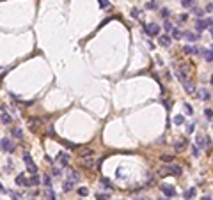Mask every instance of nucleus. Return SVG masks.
<instances>
[{"label": "nucleus", "instance_id": "nucleus-1", "mask_svg": "<svg viewBox=\"0 0 213 200\" xmlns=\"http://www.w3.org/2000/svg\"><path fill=\"white\" fill-rule=\"evenodd\" d=\"M158 174L160 175H167V174H170V175H181V166H178V165L162 166V168H158Z\"/></svg>", "mask_w": 213, "mask_h": 200}, {"label": "nucleus", "instance_id": "nucleus-2", "mask_svg": "<svg viewBox=\"0 0 213 200\" xmlns=\"http://www.w3.org/2000/svg\"><path fill=\"white\" fill-rule=\"evenodd\" d=\"M80 165H82L84 168H87V170H93V168L96 166V160H94V154H93V156H85V158H80Z\"/></svg>", "mask_w": 213, "mask_h": 200}, {"label": "nucleus", "instance_id": "nucleus-3", "mask_svg": "<svg viewBox=\"0 0 213 200\" xmlns=\"http://www.w3.org/2000/svg\"><path fill=\"white\" fill-rule=\"evenodd\" d=\"M27 124H28V128L32 129V131H39V129L43 128V121L41 119H34V117H30Z\"/></svg>", "mask_w": 213, "mask_h": 200}, {"label": "nucleus", "instance_id": "nucleus-4", "mask_svg": "<svg viewBox=\"0 0 213 200\" xmlns=\"http://www.w3.org/2000/svg\"><path fill=\"white\" fill-rule=\"evenodd\" d=\"M23 161L27 163L30 174H37V168H36V165H34V161H32V158H30V154H23Z\"/></svg>", "mask_w": 213, "mask_h": 200}, {"label": "nucleus", "instance_id": "nucleus-5", "mask_svg": "<svg viewBox=\"0 0 213 200\" xmlns=\"http://www.w3.org/2000/svg\"><path fill=\"white\" fill-rule=\"evenodd\" d=\"M160 189H162V193H164L165 197H174L176 195V189L170 184H160Z\"/></svg>", "mask_w": 213, "mask_h": 200}, {"label": "nucleus", "instance_id": "nucleus-6", "mask_svg": "<svg viewBox=\"0 0 213 200\" xmlns=\"http://www.w3.org/2000/svg\"><path fill=\"white\" fill-rule=\"evenodd\" d=\"M0 145H2V149H4V151H7V152H13V151H14V145H13V142L9 140V138L0 140Z\"/></svg>", "mask_w": 213, "mask_h": 200}, {"label": "nucleus", "instance_id": "nucleus-7", "mask_svg": "<svg viewBox=\"0 0 213 200\" xmlns=\"http://www.w3.org/2000/svg\"><path fill=\"white\" fill-rule=\"evenodd\" d=\"M146 32H147L149 36H158V34H160V27H158L156 23H149V25L146 27Z\"/></svg>", "mask_w": 213, "mask_h": 200}, {"label": "nucleus", "instance_id": "nucleus-8", "mask_svg": "<svg viewBox=\"0 0 213 200\" xmlns=\"http://www.w3.org/2000/svg\"><path fill=\"white\" fill-rule=\"evenodd\" d=\"M197 96H199L201 101H210V99H211V94H210V90H206V89H199Z\"/></svg>", "mask_w": 213, "mask_h": 200}, {"label": "nucleus", "instance_id": "nucleus-9", "mask_svg": "<svg viewBox=\"0 0 213 200\" xmlns=\"http://www.w3.org/2000/svg\"><path fill=\"white\" fill-rule=\"evenodd\" d=\"M94 154V151L91 149V147H80L78 149V156L80 158H85V156H93Z\"/></svg>", "mask_w": 213, "mask_h": 200}, {"label": "nucleus", "instance_id": "nucleus-10", "mask_svg": "<svg viewBox=\"0 0 213 200\" xmlns=\"http://www.w3.org/2000/svg\"><path fill=\"white\" fill-rule=\"evenodd\" d=\"M187 140H178L176 143H174V149H176V152H183L185 149H187Z\"/></svg>", "mask_w": 213, "mask_h": 200}, {"label": "nucleus", "instance_id": "nucleus-11", "mask_svg": "<svg viewBox=\"0 0 213 200\" xmlns=\"http://www.w3.org/2000/svg\"><path fill=\"white\" fill-rule=\"evenodd\" d=\"M16 184H18V186H28V179H27V175H25V174H20V175L16 177Z\"/></svg>", "mask_w": 213, "mask_h": 200}, {"label": "nucleus", "instance_id": "nucleus-12", "mask_svg": "<svg viewBox=\"0 0 213 200\" xmlns=\"http://www.w3.org/2000/svg\"><path fill=\"white\" fill-rule=\"evenodd\" d=\"M59 163L66 166V165L69 163V154H68V152H59Z\"/></svg>", "mask_w": 213, "mask_h": 200}, {"label": "nucleus", "instance_id": "nucleus-13", "mask_svg": "<svg viewBox=\"0 0 213 200\" xmlns=\"http://www.w3.org/2000/svg\"><path fill=\"white\" fill-rule=\"evenodd\" d=\"M206 27H208V20H197L195 28L199 30V32H202V30H206Z\"/></svg>", "mask_w": 213, "mask_h": 200}, {"label": "nucleus", "instance_id": "nucleus-14", "mask_svg": "<svg viewBox=\"0 0 213 200\" xmlns=\"http://www.w3.org/2000/svg\"><path fill=\"white\" fill-rule=\"evenodd\" d=\"M183 85H185V90H187L188 94H194V92H195V87H194V83H192L190 80H187Z\"/></svg>", "mask_w": 213, "mask_h": 200}, {"label": "nucleus", "instance_id": "nucleus-15", "mask_svg": "<svg viewBox=\"0 0 213 200\" xmlns=\"http://www.w3.org/2000/svg\"><path fill=\"white\" fill-rule=\"evenodd\" d=\"M39 184H41V179H39L36 174H34L32 177L28 179V186H39Z\"/></svg>", "mask_w": 213, "mask_h": 200}, {"label": "nucleus", "instance_id": "nucleus-16", "mask_svg": "<svg viewBox=\"0 0 213 200\" xmlns=\"http://www.w3.org/2000/svg\"><path fill=\"white\" fill-rule=\"evenodd\" d=\"M158 43H160L162 46H169V44H170V37L164 34V36H160V39H158Z\"/></svg>", "mask_w": 213, "mask_h": 200}, {"label": "nucleus", "instance_id": "nucleus-17", "mask_svg": "<svg viewBox=\"0 0 213 200\" xmlns=\"http://www.w3.org/2000/svg\"><path fill=\"white\" fill-rule=\"evenodd\" d=\"M195 193H197V189H195V188H190V189H187V191H185L183 197L190 200V198H194V197H195Z\"/></svg>", "mask_w": 213, "mask_h": 200}, {"label": "nucleus", "instance_id": "nucleus-18", "mask_svg": "<svg viewBox=\"0 0 213 200\" xmlns=\"http://www.w3.org/2000/svg\"><path fill=\"white\" fill-rule=\"evenodd\" d=\"M160 161H164V163H172V161H174V156H170V154H162V156H160Z\"/></svg>", "mask_w": 213, "mask_h": 200}, {"label": "nucleus", "instance_id": "nucleus-19", "mask_svg": "<svg viewBox=\"0 0 213 200\" xmlns=\"http://www.w3.org/2000/svg\"><path fill=\"white\" fill-rule=\"evenodd\" d=\"M73 182H75V181H71V179H68V181H64V184H62L64 191H71V189H73Z\"/></svg>", "mask_w": 213, "mask_h": 200}, {"label": "nucleus", "instance_id": "nucleus-20", "mask_svg": "<svg viewBox=\"0 0 213 200\" xmlns=\"http://www.w3.org/2000/svg\"><path fill=\"white\" fill-rule=\"evenodd\" d=\"M172 122H174L176 126H179V124H183V122H185V117H183V115L179 113V115H176V117L172 119Z\"/></svg>", "mask_w": 213, "mask_h": 200}, {"label": "nucleus", "instance_id": "nucleus-21", "mask_svg": "<svg viewBox=\"0 0 213 200\" xmlns=\"http://www.w3.org/2000/svg\"><path fill=\"white\" fill-rule=\"evenodd\" d=\"M13 136H16V138H22L23 136V131L20 128H13Z\"/></svg>", "mask_w": 213, "mask_h": 200}, {"label": "nucleus", "instance_id": "nucleus-22", "mask_svg": "<svg viewBox=\"0 0 213 200\" xmlns=\"http://www.w3.org/2000/svg\"><path fill=\"white\" fill-rule=\"evenodd\" d=\"M101 184H103L105 188H108V189H112V182H110V179H107V177L101 179Z\"/></svg>", "mask_w": 213, "mask_h": 200}, {"label": "nucleus", "instance_id": "nucleus-23", "mask_svg": "<svg viewBox=\"0 0 213 200\" xmlns=\"http://www.w3.org/2000/svg\"><path fill=\"white\" fill-rule=\"evenodd\" d=\"M169 14H170V11H169L167 7H162V9H160V16H162V18H169Z\"/></svg>", "mask_w": 213, "mask_h": 200}, {"label": "nucleus", "instance_id": "nucleus-24", "mask_svg": "<svg viewBox=\"0 0 213 200\" xmlns=\"http://www.w3.org/2000/svg\"><path fill=\"white\" fill-rule=\"evenodd\" d=\"M185 37H187L188 41H197V39H199V36H197V34H192V32H187V34H185Z\"/></svg>", "mask_w": 213, "mask_h": 200}, {"label": "nucleus", "instance_id": "nucleus-25", "mask_svg": "<svg viewBox=\"0 0 213 200\" xmlns=\"http://www.w3.org/2000/svg\"><path fill=\"white\" fill-rule=\"evenodd\" d=\"M183 108H185V112H187L185 115H192V113H194V108H192L188 103H185V104H183Z\"/></svg>", "mask_w": 213, "mask_h": 200}, {"label": "nucleus", "instance_id": "nucleus-26", "mask_svg": "<svg viewBox=\"0 0 213 200\" xmlns=\"http://www.w3.org/2000/svg\"><path fill=\"white\" fill-rule=\"evenodd\" d=\"M181 36H183V32H181L179 28H174V30H172V37H174V39H179Z\"/></svg>", "mask_w": 213, "mask_h": 200}, {"label": "nucleus", "instance_id": "nucleus-27", "mask_svg": "<svg viewBox=\"0 0 213 200\" xmlns=\"http://www.w3.org/2000/svg\"><path fill=\"white\" fill-rule=\"evenodd\" d=\"M11 121H13V117H11L9 113H4V115H2V122H4V124H9Z\"/></svg>", "mask_w": 213, "mask_h": 200}, {"label": "nucleus", "instance_id": "nucleus-28", "mask_svg": "<svg viewBox=\"0 0 213 200\" xmlns=\"http://www.w3.org/2000/svg\"><path fill=\"white\" fill-rule=\"evenodd\" d=\"M43 184L48 186V188L52 186V179H50V175H45V177H43Z\"/></svg>", "mask_w": 213, "mask_h": 200}, {"label": "nucleus", "instance_id": "nucleus-29", "mask_svg": "<svg viewBox=\"0 0 213 200\" xmlns=\"http://www.w3.org/2000/svg\"><path fill=\"white\" fill-rule=\"evenodd\" d=\"M204 59H206V62H211V48H208L204 51Z\"/></svg>", "mask_w": 213, "mask_h": 200}, {"label": "nucleus", "instance_id": "nucleus-30", "mask_svg": "<svg viewBox=\"0 0 213 200\" xmlns=\"http://www.w3.org/2000/svg\"><path fill=\"white\" fill-rule=\"evenodd\" d=\"M192 4H194V0H181V5L183 7H192Z\"/></svg>", "mask_w": 213, "mask_h": 200}, {"label": "nucleus", "instance_id": "nucleus-31", "mask_svg": "<svg viewBox=\"0 0 213 200\" xmlns=\"http://www.w3.org/2000/svg\"><path fill=\"white\" fill-rule=\"evenodd\" d=\"M87 193H89L87 188H78V195H80V197H85Z\"/></svg>", "mask_w": 213, "mask_h": 200}, {"label": "nucleus", "instance_id": "nucleus-32", "mask_svg": "<svg viewBox=\"0 0 213 200\" xmlns=\"http://www.w3.org/2000/svg\"><path fill=\"white\" fill-rule=\"evenodd\" d=\"M192 154H194L195 158H199V147L197 145H192Z\"/></svg>", "mask_w": 213, "mask_h": 200}, {"label": "nucleus", "instance_id": "nucleus-33", "mask_svg": "<svg viewBox=\"0 0 213 200\" xmlns=\"http://www.w3.org/2000/svg\"><path fill=\"white\" fill-rule=\"evenodd\" d=\"M69 177H71V181H76V179H78V174H76L75 170H69Z\"/></svg>", "mask_w": 213, "mask_h": 200}, {"label": "nucleus", "instance_id": "nucleus-34", "mask_svg": "<svg viewBox=\"0 0 213 200\" xmlns=\"http://www.w3.org/2000/svg\"><path fill=\"white\" fill-rule=\"evenodd\" d=\"M164 30H165V32L172 30V23H170V22H165V23H164Z\"/></svg>", "mask_w": 213, "mask_h": 200}, {"label": "nucleus", "instance_id": "nucleus-35", "mask_svg": "<svg viewBox=\"0 0 213 200\" xmlns=\"http://www.w3.org/2000/svg\"><path fill=\"white\" fill-rule=\"evenodd\" d=\"M46 133H48L50 136H55V129H53V126H48V129H46Z\"/></svg>", "mask_w": 213, "mask_h": 200}, {"label": "nucleus", "instance_id": "nucleus-36", "mask_svg": "<svg viewBox=\"0 0 213 200\" xmlns=\"http://www.w3.org/2000/svg\"><path fill=\"white\" fill-rule=\"evenodd\" d=\"M131 16H133V18H140V11H139V9H131Z\"/></svg>", "mask_w": 213, "mask_h": 200}, {"label": "nucleus", "instance_id": "nucleus-37", "mask_svg": "<svg viewBox=\"0 0 213 200\" xmlns=\"http://www.w3.org/2000/svg\"><path fill=\"white\" fill-rule=\"evenodd\" d=\"M204 115H206L208 121H211V108H206V110H204Z\"/></svg>", "mask_w": 213, "mask_h": 200}, {"label": "nucleus", "instance_id": "nucleus-38", "mask_svg": "<svg viewBox=\"0 0 213 200\" xmlns=\"http://www.w3.org/2000/svg\"><path fill=\"white\" fill-rule=\"evenodd\" d=\"M99 5L105 9V7H110V2H107V0H99Z\"/></svg>", "mask_w": 213, "mask_h": 200}, {"label": "nucleus", "instance_id": "nucleus-39", "mask_svg": "<svg viewBox=\"0 0 213 200\" xmlns=\"http://www.w3.org/2000/svg\"><path fill=\"white\" fill-rule=\"evenodd\" d=\"M48 198H50V200H57V197H55V193H53V189H50V191H48Z\"/></svg>", "mask_w": 213, "mask_h": 200}, {"label": "nucleus", "instance_id": "nucleus-40", "mask_svg": "<svg viewBox=\"0 0 213 200\" xmlns=\"http://www.w3.org/2000/svg\"><path fill=\"white\" fill-rule=\"evenodd\" d=\"M194 129H195L194 124H188V126H187V133H194Z\"/></svg>", "mask_w": 213, "mask_h": 200}, {"label": "nucleus", "instance_id": "nucleus-41", "mask_svg": "<svg viewBox=\"0 0 213 200\" xmlns=\"http://www.w3.org/2000/svg\"><path fill=\"white\" fill-rule=\"evenodd\" d=\"M156 7V2H147L146 4V9H155Z\"/></svg>", "mask_w": 213, "mask_h": 200}, {"label": "nucleus", "instance_id": "nucleus-42", "mask_svg": "<svg viewBox=\"0 0 213 200\" xmlns=\"http://www.w3.org/2000/svg\"><path fill=\"white\" fill-rule=\"evenodd\" d=\"M183 51H185L187 55H192V46H185V48H183Z\"/></svg>", "mask_w": 213, "mask_h": 200}, {"label": "nucleus", "instance_id": "nucleus-43", "mask_svg": "<svg viewBox=\"0 0 213 200\" xmlns=\"http://www.w3.org/2000/svg\"><path fill=\"white\" fill-rule=\"evenodd\" d=\"M194 14L195 16H202V11H201V9H197V7H194Z\"/></svg>", "mask_w": 213, "mask_h": 200}, {"label": "nucleus", "instance_id": "nucleus-44", "mask_svg": "<svg viewBox=\"0 0 213 200\" xmlns=\"http://www.w3.org/2000/svg\"><path fill=\"white\" fill-rule=\"evenodd\" d=\"M53 175H60V170H59V168H53Z\"/></svg>", "mask_w": 213, "mask_h": 200}, {"label": "nucleus", "instance_id": "nucleus-45", "mask_svg": "<svg viewBox=\"0 0 213 200\" xmlns=\"http://www.w3.org/2000/svg\"><path fill=\"white\" fill-rule=\"evenodd\" d=\"M201 200H211V197H210V195H208V197H202Z\"/></svg>", "mask_w": 213, "mask_h": 200}, {"label": "nucleus", "instance_id": "nucleus-46", "mask_svg": "<svg viewBox=\"0 0 213 200\" xmlns=\"http://www.w3.org/2000/svg\"><path fill=\"white\" fill-rule=\"evenodd\" d=\"M133 200H146V198H142V197H137V198H133Z\"/></svg>", "mask_w": 213, "mask_h": 200}, {"label": "nucleus", "instance_id": "nucleus-47", "mask_svg": "<svg viewBox=\"0 0 213 200\" xmlns=\"http://www.w3.org/2000/svg\"><path fill=\"white\" fill-rule=\"evenodd\" d=\"M0 191H5V189H4V186H2V184H0Z\"/></svg>", "mask_w": 213, "mask_h": 200}, {"label": "nucleus", "instance_id": "nucleus-48", "mask_svg": "<svg viewBox=\"0 0 213 200\" xmlns=\"http://www.w3.org/2000/svg\"><path fill=\"white\" fill-rule=\"evenodd\" d=\"M98 200H108V198H101V197H98Z\"/></svg>", "mask_w": 213, "mask_h": 200}, {"label": "nucleus", "instance_id": "nucleus-49", "mask_svg": "<svg viewBox=\"0 0 213 200\" xmlns=\"http://www.w3.org/2000/svg\"><path fill=\"white\" fill-rule=\"evenodd\" d=\"M28 200H34V198H28Z\"/></svg>", "mask_w": 213, "mask_h": 200}]
</instances>
